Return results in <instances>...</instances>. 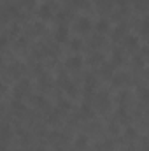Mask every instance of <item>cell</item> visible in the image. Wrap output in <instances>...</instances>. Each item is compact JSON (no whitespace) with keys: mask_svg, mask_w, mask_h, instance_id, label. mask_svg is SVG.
<instances>
[{"mask_svg":"<svg viewBox=\"0 0 149 151\" xmlns=\"http://www.w3.org/2000/svg\"><path fill=\"white\" fill-rule=\"evenodd\" d=\"M91 19L90 18H86V16H81V18H77V25H75V28H77V32H81V34H88L90 30H91Z\"/></svg>","mask_w":149,"mask_h":151,"instance_id":"obj_1","label":"cell"},{"mask_svg":"<svg viewBox=\"0 0 149 151\" xmlns=\"http://www.w3.org/2000/svg\"><path fill=\"white\" fill-rule=\"evenodd\" d=\"M82 63H84L82 56L74 55V56H69V58H67V63H65V65H67L70 70H77V69H81V67H82Z\"/></svg>","mask_w":149,"mask_h":151,"instance_id":"obj_2","label":"cell"},{"mask_svg":"<svg viewBox=\"0 0 149 151\" xmlns=\"http://www.w3.org/2000/svg\"><path fill=\"white\" fill-rule=\"evenodd\" d=\"M109 104H111L109 93H107V91H100V93L97 95V106H98L102 111H105V109L109 107Z\"/></svg>","mask_w":149,"mask_h":151,"instance_id":"obj_3","label":"cell"},{"mask_svg":"<svg viewBox=\"0 0 149 151\" xmlns=\"http://www.w3.org/2000/svg\"><path fill=\"white\" fill-rule=\"evenodd\" d=\"M54 39H56L58 42L69 40V27H67V25H60V27L56 28V32H54Z\"/></svg>","mask_w":149,"mask_h":151,"instance_id":"obj_4","label":"cell"},{"mask_svg":"<svg viewBox=\"0 0 149 151\" xmlns=\"http://www.w3.org/2000/svg\"><path fill=\"white\" fill-rule=\"evenodd\" d=\"M126 83H128V74L117 72V74L112 76V84H114V86H123V84H126Z\"/></svg>","mask_w":149,"mask_h":151,"instance_id":"obj_5","label":"cell"},{"mask_svg":"<svg viewBox=\"0 0 149 151\" xmlns=\"http://www.w3.org/2000/svg\"><path fill=\"white\" fill-rule=\"evenodd\" d=\"M27 88H30V84H28V81L27 79H23V81H19L18 84H16V95L18 97H23V95H27Z\"/></svg>","mask_w":149,"mask_h":151,"instance_id":"obj_6","label":"cell"},{"mask_svg":"<svg viewBox=\"0 0 149 151\" xmlns=\"http://www.w3.org/2000/svg\"><path fill=\"white\" fill-rule=\"evenodd\" d=\"M95 28H97V34H105V32H109V21L107 19H98Z\"/></svg>","mask_w":149,"mask_h":151,"instance_id":"obj_7","label":"cell"},{"mask_svg":"<svg viewBox=\"0 0 149 151\" xmlns=\"http://www.w3.org/2000/svg\"><path fill=\"white\" fill-rule=\"evenodd\" d=\"M125 46H126L128 49H135V47L139 46V39L135 37V35H126V37H125Z\"/></svg>","mask_w":149,"mask_h":151,"instance_id":"obj_8","label":"cell"},{"mask_svg":"<svg viewBox=\"0 0 149 151\" xmlns=\"http://www.w3.org/2000/svg\"><path fill=\"white\" fill-rule=\"evenodd\" d=\"M139 32H140V35H144V37H149V18H144V19L140 21Z\"/></svg>","mask_w":149,"mask_h":151,"instance_id":"obj_9","label":"cell"},{"mask_svg":"<svg viewBox=\"0 0 149 151\" xmlns=\"http://www.w3.org/2000/svg\"><path fill=\"white\" fill-rule=\"evenodd\" d=\"M39 16H40L42 19H47V18L51 16V5H49V4H44V5L39 9Z\"/></svg>","mask_w":149,"mask_h":151,"instance_id":"obj_10","label":"cell"},{"mask_svg":"<svg viewBox=\"0 0 149 151\" xmlns=\"http://www.w3.org/2000/svg\"><path fill=\"white\" fill-rule=\"evenodd\" d=\"M88 62H90L91 65H100V63L104 62V55H102V53H93V55L88 58Z\"/></svg>","mask_w":149,"mask_h":151,"instance_id":"obj_11","label":"cell"},{"mask_svg":"<svg viewBox=\"0 0 149 151\" xmlns=\"http://www.w3.org/2000/svg\"><path fill=\"white\" fill-rule=\"evenodd\" d=\"M112 62V65H119V63H121V62H123V53H121V51H119V49H116V51H114V53H112V58H111Z\"/></svg>","mask_w":149,"mask_h":151,"instance_id":"obj_12","label":"cell"},{"mask_svg":"<svg viewBox=\"0 0 149 151\" xmlns=\"http://www.w3.org/2000/svg\"><path fill=\"white\" fill-rule=\"evenodd\" d=\"M86 144H88V137H86V135H77V139H75V148L82 150Z\"/></svg>","mask_w":149,"mask_h":151,"instance_id":"obj_13","label":"cell"},{"mask_svg":"<svg viewBox=\"0 0 149 151\" xmlns=\"http://www.w3.org/2000/svg\"><path fill=\"white\" fill-rule=\"evenodd\" d=\"M81 116H84V118H91L93 116V111H91V107L88 104H82L81 106Z\"/></svg>","mask_w":149,"mask_h":151,"instance_id":"obj_14","label":"cell"},{"mask_svg":"<svg viewBox=\"0 0 149 151\" xmlns=\"http://www.w3.org/2000/svg\"><path fill=\"white\" fill-rule=\"evenodd\" d=\"M126 32V27L125 25H119V27H116L114 28V34H112V37L114 39H121V35Z\"/></svg>","mask_w":149,"mask_h":151,"instance_id":"obj_15","label":"cell"},{"mask_svg":"<svg viewBox=\"0 0 149 151\" xmlns=\"http://www.w3.org/2000/svg\"><path fill=\"white\" fill-rule=\"evenodd\" d=\"M104 44V34H98V35H93L91 39V46L97 47V46H102Z\"/></svg>","mask_w":149,"mask_h":151,"instance_id":"obj_16","label":"cell"},{"mask_svg":"<svg viewBox=\"0 0 149 151\" xmlns=\"http://www.w3.org/2000/svg\"><path fill=\"white\" fill-rule=\"evenodd\" d=\"M139 99L142 102H149V90L148 88H139Z\"/></svg>","mask_w":149,"mask_h":151,"instance_id":"obj_17","label":"cell"},{"mask_svg":"<svg viewBox=\"0 0 149 151\" xmlns=\"http://www.w3.org/2000/svg\"><path fill=\"white\" fill-rule=\"evenodd\" d=\"M102 74L104 77H111L112 74V63H105V65H102Z\"/></svg>","mask_w":149,"mask_h":151,"instance_id":"obj_18","label":"cell"},{"mask_svg":"<svg viewBox=\"0 0 149 151\" xmlns=\"http://www.w3.org/2000/svg\"><path fill=\"white\" fill-rule=\"evenodd\" d=\"M70 47H72L74 51H79V49L82 47V40H81V39H72V40H70Z\"/></svg>","mask_w":149,"mask_h":151,"instance_id":"obj_19","label":"cell"},{"mask_svg":"<svg viewBox=\"0 0 149 151\" xmlns=\"http://www.w3.org/2000/svg\"><path fill=\"white\" fill-rule=\"evenodd\" d=\"M12 109H14V111L23 113V111H25V106H23V102H21V100H12Z\"/></svg>","mask_w":149,"mask_h":151,"instance_id":"obj_20","label":"cell"},{"mask_svg":"<svg viewBox=\"0 0 149 151\" xmlns=\"http://www.w3.org/2000/svg\"><path fill=\"white\" fill-rule=\"evenodd\" d=\"M11 72L14 76H19L23 72V65H19V63H14V65H11Z\"/></svg>","mask_w":149,"mask_h":151,"instance_id":"obj_21","label":"cell"},{"mask_svg":"<svg viewBox=\"0 0 149 151\" xmlns=\"http://www.w3.org/2000/svg\"><path fill=\"white\" fill-rule=\"evenodd\" d=\"M65 91L70 95V97H75V86H74V83H67V86H65Z\"/></svg>","mask_w":149,"mask_h":151,"instance_id":"obj_22","label":"cell"},{"mask_svg":"<svg viewBox=\"0 0 149 151\" xmlns=\"http://www.w3.org/2000/svg\"><path fill=\"white\" fill-rule=\"evenodd\" d=\"M72 5L74 7H88V0H72Z\"/></svg>","mask_w":149,"mask_h":151,"instance_id":"obj_23","label":"cell"},{"mask_svg":"<svg viewBox=\"0 0 149 151\" xmlns=\"http://www.w3.org/2000/svg\"><path fill=\"white\" fill-rule=\"evenodd\" d=\"M58 116H60V114H58V111H53V113L49 114L47 121H49V123H54V121H58Z\"/></svg>","mask_w":149,"mask_h":151,"instance_id":"obj_24","label":"cell"},{"mask_svg":"<svg viewBox=\"0 0 149 151\" xmlns=\"http://www.w3.org/2000/svg\"><path fill=\"white\" fill-rule=\"evenodd\" d=\"M135 135H137V134H135V128H132V127L126 128V137H128V139H133Z\"/></svg>","mask_w":149,"mask_h":151,"instance_id":"obj_25","label":"cell"},{"mask_svg":"<svg viewBox=\"0 0 149 151\" xmlns=\"http://www.w3.org/2000/svg\"><path fill=\"white\" fill-rule=\"evenodd\" d=\"M60 107H62V109H69V107H70V104H69L67 100H62V102H60Z\"/></svg>","mask_w":149,"mask_h":151,"instance_id":"obj_26","label":"cell"},{"mask_svg":"<svg viewBox=\"0 0 149 151\" xmlns=\"http://www.w3.org/2000/svg\"><path fill=\"white\" fill-rule=\"evenodd\" d=\"M135 65H142V56H135Z\"/></svg>","mask_w":149,"mask_h":151,"instance_id":"obj_27","label":"cell"},{"mask_svg":"<svg viewBox=\"0 0 149 151\" xmlns=\"http://www.w3.org/2000/svg\"><path fill=\"white\" fill-rule=\"evenodd\" d=\"M7 137H9V127L5 125L4 127V139H7Z\"/></svg>","mask_w":149,"mask_h":151,"instance_id":"obj_28","label":"cell"},{"mask_svg":"<svg viewBox=\"0 0 149 151\" xmlns=\"http://www.w3.org/2000/svg\"><path fill=\"white\" fill-rule=\"evenodd\" d=\"M116 2H117V4H121V5H123V4H125V2H126V0H116Z\"/></svg>","mask_w":149,"mask_h":151,"instance_id":"obj_29","label":"cell"},{"mask_svg":"<svg viewBox=\"0 0 149 151\" xmlns=\"http://www.w3.org/2000/svg\"><path fill=\"white\" fill-rule=\"evenodd\" d=\"M25 2H27V4H32V2H34V0H25Z\"/></svg>","mask_w":149,"mask_h":151,"instance_id":"obj_30","label":"cell"},{"mask_svg":"<svg viewBox=\"0 0 149 151\" xmlns=\"http://www.w3.org/2000/svg\"><path fill=\"white\" fill-rule=\"evenodd\" d=\"M148 79H149V69H148Z\"/></svg>","mask_w":149,"mask_h":151,"instance_id":"obj_31","label":"cell"}]
</instances>
